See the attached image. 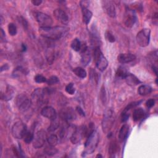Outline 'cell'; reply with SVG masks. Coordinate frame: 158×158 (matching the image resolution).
I'll return each mask as SVG.
<instances>
[{"mask_svg":"<svg viewBox=\"0 0 158 158\" xmlns=\"http://www.w3.org/2000/svg\"><path fill=\"white\" fill-rule=\"evenodd\" d=\"M69 29L66 27L55 26L50 27H40L39 32L44 38L51 40L61 39L67 33Z\"/></svg>","mask_w":158,"mask_h":158,"instance_id":"1","label":"cell"},{"mask_svg":"<svg viewBox=\"0 0 158 158\" xmlns=\"http://www.w3.org/2000/svg\"><path fill=\"white\" fill-rule=\"evenodd\" d=\"M99 143V135L96 130H91L88 134V138L85 144V150L83 154H92L96 150Z\"/></svg>","mask_w":158,"mask_h":158,"instance_id":"2","label":"cell"},{"mask_svg":"<svg viewBox=\"0 0 158 158\" xmlns=\"http://www.w3.org/2000/svg\"><path fill=\"white\" fill-rule=\"evenodd\" d=\"M93 55L96 67L101 72L104 71L108 66V61L101 52L100 46L94 47Z\"/></svg>","mask_w":158,"mask_h":158,"instance_id":"3","label":"cell"},{"mask_svg":"<svg viewBox=\"0 0 158 158\" xmlns=\"http://www.w3.org/2000/svg\"><path fill=\"white\" fill-rule=\"evenodd\" d=\"M151 30L150 29H143L137 35V43L141 47H146L149 45L150 41Z\"/></svg>","mask_w":158,"mask_h":158,"instance_id":"4","label":"cell"},{"mask_svg":"<svg viewBox=\"0 0 158 158\" xmlns=\"http://www.w3.org/2000/svg\"><path fill=\"white\" fill-rule=\"evenodd\" d=\"M16 104L20 111L26 112L30 109L32 102L27 95L20 94L16 97Z\"/></svg>","mask_w":158,"mask_h":158,"instance_id":"5","label":"cell"},{"mask_svg":"<svg viewBox=\"0 0 158 158\" xmlns=\"http://www.w3.org/2000/svg\"><path fill=\"white\" fill-rule=\"evenodd\" d=\"M27 132V126L22 121L16 122L12 127V134L17 139L23 138Z\"/></svg>","mask_w":158,"mask_h":158,"instance_id":"6","label":"cell"},{"mask_svg":"<svg viewBox=\"0 0 158 158\" xmlns=\"http://www.w3.org/2000/svg\"><path fill=\"white\" fill-rule=\"evenodd\" d=\"M87 135L86 126H80L75 129L70 137V141L73 144H77Z\"/></svg>","mask_w":158,"mask_h":158,"instance_id":"7","label":"cell"},{"mask_svg":"<svg viewBox=\"0 0 158 158\" xmlns=\"http://www.w3.org/2000/svg\"><path fill=\"white\" fill-rule=\"evenodd\" d=\"M35 17L40 26V27H50L53 25V22L52 18L45 13L37 12L35 13Z\"/></svg>","mask_w":158,"mask_h":158,"instance_id":"8","label":"cell"},{"mask_svg":"<svg viewBox=\"0 0 158 158\" xmlns=\"http://www.w3.org/2000/svg\"><path fill=\"white\" fill-rule=\"evenodd\" d=\"M47 140V135L46 132L41 130L36 133L33 140V146L35 148H40L43 147Z\"/></svg>","mask_w":158,"mask_h":158,"instance_id":"9","label":"cell"},{"mask_svg":"<svg viewBox=\"0 0 158 158\" xmlns=\"http://www.w3.org/2000/svg\"><path fill=\"white\" fill-rule=\"evenodd\" d=\"M137 20L136 13L135 11L130 8L126 9L124 16V23L125 25L129 28L132 27L135 23Z\"/></svg>","mask_w":158,"mask_h":158,"instance_id":"10","label":"cell"},{"mask_svg":"<svg viewBox=\"0 0 158 158\" xmlns=\"http://www.w3.org/2000/svg\"><path fill=\"white\" fill-rule=\"evenodd\" d=\"M113 112L111 110L107 111L104 116L103 121V131L106 133H107L108 131L110 130L114 122Z\"/></svg>","mask_w":158,"mask_h":158,"instance_id":"11","label":"cell"},{"mask_svg":"<svg viewBox=\"0 0 158 158\" xmlns=\"http://www.w3.org/2000/svg\"><path fill=\"white\" fill-rule=\"evenodd\" d=\"M59 116L60 119H62L65 122H68L69 120H72L76 117V113L72 108L67 107L63 109L60 111Z\"/></svg>","mask_w":158,"mask_h":158,"instance_id":"12","label":"cell"},{"mask_svg":"<svg viewBox=\"0 0 158 158\" xmlns=\"http://www.w3.org/2000/svg\"><path fill=\"white\" fill-rule=\"evenodd\" d=\"M102 5L103 9L107 16L114 18L116 15V12L113 2L111 1H103Z\"/></svg>","mask_w":158,"mask_h":158,"instance_id":"13","label":"cell"},{"mask_svg":"<svg viewBox=\"0 0 158 158\" xmlns=\"http://www.w3.org/2000/svg\"><path fill=\"white\" fill-rule=\"evenodd\" d=\"M87 2H81V8H82V17H83V22L87 25L88 24L92 18L93 13L91 11L89 10L87 7L86 6Z\"/></svg>","mask_w":158,"mask_h":158,"instance_id":"14","label":"cell"},{"mask_svg":"<svg viewBox=\"0 0 158 158\" xmlns=\"http://www.w3.org/2000/svg\"><path fill=\"white\" fill-rule=\"evenodd\" d=\"M41 114L51 121L57 118V114L55 109L51 106H45L41 111Z\"/></svg>","mask_w":158,"mask_h":158,"instance_id":"15","label":"cell"},{"mask_svg":"<svg viewBox=\"0 0 158 158\" xmlns=\"http://www.w3.org/2000/svg\"><path fill=\"white\" fill-rule=\"evenodd\" d=\"M54 16L62 23L66 25L69 22V17L65 11L60 9H57L54 11Z\"/></svg>","mask_w":158,"mask_h":158,"instance_id":"16","label":"cell"},{"mask_svg":"<svg viewBox=\"0 0 158 158\" xmlns=\"http://www.w3.org/2000/svg\"><path fill=\"white\" fill-rule=\"evenodd\" d=\"M136 56L131 53H121L117 57L118 61L121 64H126L133 61Z\"/></svg>","mask_w":158,"mask_h":158,"instance_id":"17","label":"cell"},{"mask_svg":"<svg viewBox=\"0 0 158 158\" xmlns=\"http://www.w3.org/2000/svg\"><path fill=\"white\" fill-rule=\"evenodd\" d=\"M125 79L127 83L130 86H135L141 83L140 80L135 76L130 73H128Z\"/></svg>","mask_w":158,"mask_h":158,"instance_id":"18","label":"cell"},{"mask_svg":"<svg viewBox=\"0 0 158 158\" xmlns=\"http://www.w3.org/2000/svg\"><path fill=\"white\" fill-rule=\"evenodd\" d=\"M129 126L127 124L123 125L120 129L119 133V139L121 141H123L127 138L129 133Z\"/></svg>","mask_w":158,"mask_h":158,"instance_id":"19","label":"cell"},{"mask_svg":"<svg viewBox=\"0 0 158 158\" xmlns=\"http://www.w3.org/2000/svg\"><path fill=\"white\" fill-rule=\"evenodd\" d=\"M145 116V112L142 108L136 109L135 110L133 113V120L135 122L140 120L141 119H143Z\"/></svg>","mask_w":158,"mask_h":158,"instance_id":"20","label":"cell"},{"mask_svg":"<svg viewBox=\"0 0 158 158\" xmlns=\"http://www.w3.org/2000/svg\"><path fill=\"white\" fill-rule=\"evenodd\" d=\"M14 91V88H12L10 86H8L7 87L6 90L5 92V93H2V94H1L2 100H6V101L10 100L12 98H13Z\"/></svg>","mask_w":158,"mask_h":158,"instance_id":"21","label":"cell"},{"mask_svg":"<svg viewBox=\"0 0 158 158\" xmlns=\"http://www.w3.org/2000/svg\"><path fill=\"white\" fill-rule=\"evenodd\" d=\"M152 92V88L148 85H142L138 89V93L141 96H146Z\"/></svg>","mask_w":158,"mask_h":158,"instance_id":"22","label":"cell"},{"mask_svg":"<svg viewBox=\"0 0 158 158\" xmlns=\"http://www.w3.org/2000/svg\"><path fill=\"white\" fill-rule=\"evenodd\" d=\"M81 54H82V60H81L82 64L83 66H87L90 63L91 59L90 53L88 50V48L85 51L81 53Z\"/></svg>","mask_w":158,"mask_h":158,"instance_id":"23","label":"cell"},{"mask_svg":"<svg viewBox=\"0 0 158 158\" xmlns=\"http://www.w3.org/2000/svg\"><path fill=\"white\" fill-rule=\"evenodd\" d=\"M73 71H74V74H75L77 77H79V78H81V79L86 78V77H87V72L85 71V70L83 69L82 68V67H76L75 69H74Z\"/></svg>","mask_w":158,"mask_h":158,"instance_id":"24","label":"cell"},{"mask_svg":"<svg viewBox=\"0 0 158 158\" xmlns=\"http://www.w3.org/2000/svg\"><path fill=\"white\" fill-rule=\"evenodd\" d=\"M127 74H128V72L127 69L123 66H120L116 71L117 77L121 79H125Z\"/></svg>","mask_w":158,"mask_h":158,"instance_id":"25","label":"cell"},{"mask_svg":"<svg viewBox=\"0 0 158 158\" xmlns=\"http://www.w3.org/2000/svg\"><path fill=\"white\" fill-rule=\"evenodd\" d=\"M81 45H82L81 42L79 39H74L71 42V45H70L72 50L77 52L80 51Z\"/></svg>","mask_w":158,"mask_h":158,"instance_id":"26","label":"cell"},{"mask_svg":"<svg viewBox=\"0 0 158 158\" xmlns=\"http://www.w3.org/2000/svg\"><path fill=\"white\" fill-rule=\"evenodd\" d=\"M119 148V146L116 141H113L110 144V146H109V153H110L111 157H114V155L118 151Z\"/></svg>","mask_w":158,"mask_h":158,"instance_id":"27","label":"cell"},{"mask_svg":"<svg viewBox=\"0 0 158 158\" xmlns=\"http://www.w3.org/2000/svg\"><path fill=\"white\" fill-rule=\"evenodd\" d=\"M44 152L48 156H53L58 152V150L56 148H55V147H53V146L50 145L45 148Z\"/></svg>","mask_w":158,"mask_h":158,"instance_id":"28","label":"cell"},{"mask_svg":"<svg viewBox=\"0 0 158 158\" xmlns=\"http://www.w3.org/2000/svg\"><path fill=\"white\" fill-rule=\"evenodd\" d=\"M58 137H57L56 135L54 134H51L49 137H47V141L49 143L50 145L53 146V147H55V146L58 143Z\"/></svg>","mask_w":158,"mask_h":158,"instance_id":"29","label":"cell"},{"mask_svg":"<svg viewBox=\"0 0 158 158\" xmlns=\"http://www.w3.org/2000/svg\"><path fill=\"white\" fill-rule=\"evenodd\" d=\"M59 121L57 120V118L53 120H51V123L49 127H48V131L50 132L55 131L59 127Z\"/></svg>","mask_w":158,"mask_h":158,"instance_id":"30","label":"cell"},{"mask_svg":"<svg viewBox=\"0 0 158 158\" xmlns=\"http://www.w3.org/2000/svg\"><path fill=\"white\" fill-rule=\"evenodd\" d=\"M23 140L24 142L26 143L27 144H29L32 141H33V139H34V135H33V133L32 132H28L26 133V134L23 137Z\"/></svg>","mask_w":158,"mask_h":158,"instance_id":"31","label":"cell"},{"mask_svg":"<svg viewBox=\"0 0 158 158\" xmlns=\"http://www.w3.org/2000/svg\"><path fill=\"white\" fill-rule=\"evenodd\" d=\"M8 32L11 36H15L17 34V27L13 23H10L8 25Z\"/></svg>","mask_w":158,"mask_h":158,"instance_id":"32","label":"cell"},{"mask_svg":"<svg viewBox=\"0 0 158 158\" xmlns=\"http://www.w3.org/2000/svg\"><path fill=\"white\" fill-rule=\"evenodd\" d=\"M105 37H106V39L111 43H114L116 40L115 39V37L113 35V33L111 32V31H106V33H105Z\"/></svg>","mask_w":158,"mask_h":158,"instance_id":"33","label":"cell"},{"mask_svg":"<svg viewBox=\"0 0 158 158\" xmlns=\"http://www.w3.org/2000/svg\"><path fill=\"white\" fill-rule=\"evenodd\" d=\"M66 91L69 94H74L76 92V89L74 88V84L72 83H69L67 85L66 87Z\"/></svg>","mask_w":158,"mask_h":158,"instance_id":"34","label":"cell"},{"mask_svg":"<svg viewBox=\"0 0 158 158\" xmlns=\"http://www.w3.org/2000/svg\"><path fill=\"white\" fill-rule=\"evenodd\" d=\"M142 101H136V102H133V103H130L124 110V111L125 112H127V113H129V111L131 110L132 109L135 107L136 106H137L138 105H139L141 103Z\"/></svg>","mask_w":158,"mask_h":158,"instance_id":"35","label":"cell"},{"mask_svg":"<svg viewBox=\"0 0 158 158\" xmlns=\"http://www.w3.org/2000/svg\"><path fill=\"white\" fill-rule=\"evenodd\" d=\"M35 81L38 83H46L47 82V80L46 79V77H45L44 76H43L42 75H40V74H38L36 75L35 78Z\"/></svg>","mask_w":158,"mask_h":158,"instance_id":"36","label":"cell"},{"mask_svg":"<svg viewBox=\"0 0 158 158\" xmlns=\"http://www.w3.org/2000/svg\"><path fill=\"white\" fill-rule=\"evenodd\" d=\"M59 82V79L56 77V76H51L50 77L49 79L47 80V83L49 85H54L56 84L57 83H58Z\"/></svg>","mask_w":158,"mask_h":158,"instance_id":"37","label":"cell"},{"mask_svg":"<svg viewBox=\"0 0 158 158\" xmlns=\"http://www.w3.org/2000/svg\"><path fill=\"white\" fill-rule=\"evenodd\" d=\"M19 22H20V23L22 24L24 29H27V27H28V22L25 19L23 18L22 17H20L19 18Z\"/></svg>","mask_w":158,"mask_h":158,"instance_id":"38","label":"cell"},{"mask_svg":"<svg viewBox=\"0 0 158 158\" xmlns=\"http://www.w3.org/2000/svg\"><path fill=\"white\" fill-rule=\"evenodd\" d=\"M129 117V113L123 111L122 114H121V118H122V122H126V121L128 120Z\"/></svg>","mask_w":158,"mask_h":158,"instance_id":"39","label":"cell"},{"mask_svg":"<svg viewBox=\"0 0 158 158\" xmlns=\"http://www.w3.org/2000/svg\"><path fill=\"white\" fill-rule=\"evenodd\" d=\"M154 104H155V101L153 99L148 100L147 102H146V106H147V107L148 108H151L153 106H154Z\"/></svg>","mask_w":158,"mask_h":158,"instance_id":"40","label":"cell"},{"mask_svg":"<svg viewBox=\"0 0 158 158\" xmlns=\"http://www.w3.org/2000/svg\"><path fill=\"white\" fill-rule=\"evenodd\" d=\"M101 100L103 101V103H104L106 100V93H105V90L104 88H102L101 91Z\"/></svg>","mask_w":158,"mask_h":158,"instance_id":"41","label":"cell"},{"mask_svg":"<svg viewBox=\"0 0 158 158\" xmlns=\"http://www.w3.org/2000/svg\"><path fill=\"white\" fill-rule=\"evenodd\" d=\"M76 111L82 117H84L85 116V112L83 111V109L80 107V106H77L76 107Z\"/></svg>","mask_w":158,"mask_h":158,"instance_id":"42","label":"cell"},{"mask_svg":"<svg viewBox=\"0 0 158 158\" xmlns=\"http://www.w3.org/2000/svg\"><path fill=\"white\" fill-rule=\"evenodd\" d=\"M31 2L34 6H39L42 4V0H33V1H32Z\"/></svg>","mask_w":158,"mask_h":158,"instance_id":"43","label":"cell"},{"mask_svg":"<svg viewBox=\"0 0 158 158\" xmlns=\"http://www.w3.org/2000/svg\"><path fill=\"white\" fill-rule=\"evenodd\" d=\"M0 34H1V40L2 41H3L4 40V39H5V32H4L3 29H1V33H0Z\"/></svg>","mask_w":158,"mask_h":158,"instance_id":"44","label":"cell"},{"mask_svg":"<svg viewBox=\"0 0 158 158\" xmlns=\"http://www.w3.org/2000/svg\"><path fill=\"white\" fill-rule=\"evenodd\" d=\"M8 69H9V66L7 64H4L3 66H2V67H1V72H3V71L6 70H8Z\"/></svg>","mask_w":158,"mask_h":158,"instance_id":"45","label":"cell"},{"mask_svg":"<svg viewBox=\"0 0 158 158\" xmlns=\"http://www.w3.org/2000/svg\"><path fill=\"white\" fill-rule=\"evenodd\" d=\"M22 51L23 52L26 51V50H27V46H26V45L25 44H22Z\"/></svg>","mask_w":158,"mask_h":158,"instance_id":"46","label":"cell"},{"mask_svg":"<svg viewBox=\"0 0 158 158\" xmlns=\"http://www.w3.org/2000/svg\"><path fill=\"white\" fill-rule=\"evenodd\" d=\"M96 157H102L103 156H102L101 155H100V154H98V155H97V156H96Z\"/></svg>","mask_w":158,"mask_h":158,"instance_id":"47","label":"cell"}]
</instances>
